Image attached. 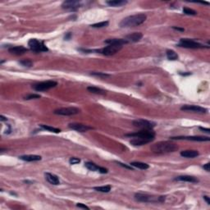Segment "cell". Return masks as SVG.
<instances>
[{
    "label": "cell",
    "mask_w": 210,
    "mask_h": 210,
    "mask_svg": "<svg viewBox=\"0 0 210 210\" xmlns=\"http://www.w3.org/2000/svg\"><path fill=\"white\" fill-rule=\"evenodd\" d=\"M126 136L132 138L130 142L132 145L141 146L152 142L155 138V132L153 131V129L141 130L135 133L126 134Z\"/></svg>",
    "instance_id": "obj_1"
},
{
    "label": "cell",
    "mask_w": 210,
    "mask_h": 210,
    "mask_svg": "<svg viewBox=\"0 0 210 210\" xmlns=\"http://www.w3.org/2000/svg\"><path fill=\"white\" fill-rule=\"evenodd\" d=\"M147 19V16L144 13H139L136 15L129 16L126 17L121 20L120 22V26L121 28H131V27H136L138 26H141L143 24Z\"/></svg>",
    "instance_id": "obj_2"
},
{
    "label": "cell",
    "mask_w": 210,
    "mask_h": 210,
    "mask_svg": "<svg viewBox=\"0 0 210 210\" xmlns=\"http://www.w3.org/2000/svg\"><path fill=\"white\" fill-rule=\"evenodd\" d=\"M150 149L153 153L163 154V153L175 152L178 149V146L176 144L169 142V141H161V142L153 145L151 146Z\"/></svg>",
    "instance_id": "obj_3"
},
{
    "label": "cell",
    "mask_w": 210,
    "mask_h": 210,
    "mask_svg": "<svg viewBox=\"0 0 210 210\" xmlns=\"http://www.w3.org/2000/svg\"><path fill=\"white\" fill-rule=\"evenodd\" d=\"M135 200L142 203H163L166 198L165 196H154L142 193H136L135 195Z\"/></svg>",
    "instance_id": "obj_4"
},
{
    "label": "cell",
    "mask_w": 210,
    "mask_h": 210,
    "mask_svg": "<svg viewBox=\"0 0 210 210\" xmlns=\"http://www.w3.org/2000/svg\"><path fill=\"white\" fill-rule=\"evenodd\" d=\"M28 46H29L31 51H34V52L36 53L47 52V51H49V49L46 47L45 43L39 40H36V39H31V40H29Z\"/></svg>",
    "instance_id": "obj_5"
},
{
    "label": "cell",
    "mask_w": 210,
    "mask_h": 210,
    "mask_svg": "<svg viewBox=\"0 0 210 210\" xmlns=\"http://www.w3.org/2000/svg\"><path fill=\"white\" fill-rule=\"evenodd\" d=\"M177 46L185 48V49H204V48H206L202 44H200V43L194 40H190V39H180Z\"/></svg>",
    "instance_id": "obj_6"
},
{
    "label": "cell",
    "mask_w": 210,
    "mask_h": 210,
    "mask_svg": "<svg viewBox=\"0 0 210 210\" xmlns=\"http://www.w3.org/2000/svg\"><path fill=\"white\" fill-rule=\"evenodd\" d=\"M57 83L54 81H43L35 84L32 85V88L35 89V91H45L49 89L54 88L57 86Z\"/></svg>",
    "instance_id": "obj_7"
},
{
    "label": "cell",
    "mask_w": 210,
    "mask_h": 210,
    "mask_svg": "<svg viewBox=\"0 0 210 210\" xmlns=\"http://www.w3.org/2000/svg\"><path fill=\"white\" fill-rule=\"evenodd\" d=\"M122 49V45H109L104 49L99 50H96V52L100 53L102 54L105 55V56H111L117 53H118L120 50Z\"/></svg>",
    "instance_id": "obj_8"
},
{
    "label": "cell",
    "mask_w": 210,
    "mask_h": 210,
    "mask_svg": "<svg viewBox=\"0 0 210 210\" xmlns=\"http://www.w3.org/2000/svg\"><path fill=\"white\" fill-rule=\"evenodd\" d=\"M81 112L79 109L75 108V107H69V108H61L54 110L55 114L57 115H61V116H72V115H76L78 114Z\"/></svg>",
    "instance_id": "obj_9"
},
{
    "label": "cell",
    "mask_w": 210,
    "mask_h": 210,
    "mask_svg": "<svg viewBox=\"0 0 210 210\" xmlns=\"http://www.w3.org/2000/svg\"><path fill=\"white\" fill-rule=\"evenodd\" d=\"M133 125L134 126L141 128V130H149V129H153L156 126V123L145 119H137L133 121Z\"/></svg>",
    "instance_id": "obj_10"
},
{
    "label": "cell",
    "mask_w": 210,
    "mask_h": 210,
    "mask_svg": "<svg viewBox=\"0 0 210 210\" xmlns=\"http://www.w3.org/2000/svg\"><path fill=\"white\" fill-rule=\"evenodd\" d=\"M80 7H81V3L77 0H67L64 1L62 4V9L69 12H76Z\"/></svg>",
    "instance_id": "obj_11"
},
{
    "label": "cell",
    "mask_w": 210,
    "mask_h": 210,
    "mask_svg": "<svg viewBox=\"0 0 210 210\" xmlns=\"http://www.w3.org/2000/svg\"><path fill=\"white\" fill-rule=\"evenodd\" d=\"M171 140H185V141H209V137L206 136H176V137H171Z\"/></svg>",
    "instance_id": "obj_12"
},
{
    "label": "cell",
    "mask_w": 210,
    "mask_h": 210,
    "mask_svg": "<svg viewBox=\"0 0 210 210\" xmlns=\"http://www.w3.org/2000/svg\"><path fill=\"white\" fill-rule=\"evenodd\" d=\"M85 167L87 169H89V171H92V172H99L103 173V174H105V173L108 172V169L107 168L99 167V166L96 165L95 163H92V162H86V163H85Z\"/></svg>",
    "instance_id": "obj_13"
},
{
    "label": "cell",
    "mask_w": 210,
    "mask_h": 210,
    "mask_svg": "<svg viewBox=\"0 0 210 210\" xmlns=\"http://www.w3.org/2000/svg\"><path fill=\"white\" fill-rule=\"evenodd\" d=\"M68 127L72 130H74V131H79V132H85V131L93 129V127H91V126L81 123H71L68 125Z\"/></svg>",
    "instance_id": "obj_14"
},
{
    "label": "cell",
    "mask_w": 210,
    "mask_h": 210,
    "mask_svg": "<svg viewBox=\"0 0 210 210\" xmlns=\"http://www.w3.org/2000/svg\"><path fill=\"white\" fill-rule=\"evenodd\" d=\"M180 110L182 111H190L195 112V113H207V109L202 107L196 106V105H184L180 108Z\"/></svg>",
    "instance_id": "obj_15"
},
{
    "label": "cell",
    "mask_w": 210,
    "mask_h": 210,
    "mask_svg": "<svg viewBox=\"0 0 210 210\" xmlns=\"http://www.w3.org/2000/svg\"><path fill=\"white\" fill-rule=\"evenodd\" d=\"M142 37H143V35H142V33L134 32V33H131V34H129V35H126V37H125V40H126L128 43H130V42L136 43V42H138V41H140V40L142 39Z\"/></svg>",
    "instance_id": "obj_16"
},
{
    "label": "cell",
    "mask_w": 210,
    "mask_h": 210,
    "mask_svg": "<svg viewBox=\"0 0 210 210\" xmlns=\"http://www.w3.org/2000/svg\"><path fill=\"white\" fill-rule=\"evenodd\" d=\"M27 51V49L23 46H14V47H11L8 49V52L14 55H22Z\"/></svg>",
    "instance_id": "obj_17"
},
{
    "label": "cell",
    "mask_w": 210,
    "mask_h": 210,
    "mask_svg": "<svg viewBox=\"0 0 210 210\" xmlns=\"http://www.w3.org/2000/svg\"><path fill=\"white\" fill-rule=\"evenodd\" d=\"M45 176L48 182L50 183V184H52V185H57L60 184L59 178L57 177L56 175H54V174H52V173L50 172H46L45 174Z\"/></svg>",
    "instance_id": "obj_18"
},
{
    "label": "cell",
    "mask_w": 210,
    "mask_h": 210,
    "mask_svg": "<svg viewBox=\"0 0 210 210\" xmlns=\"http://www.w3.org/2000/svg\"><path fill=\"white\" fill-rule=\"evenodd\" d=\"M175 180L178 181H185V182H190V183H197L199 182V180L195 176H179L175 178Z\"/></svg>",
    "instance_id": "obj_19"
},
{
    "label": "cell",
    "mask_w": 210,
    "mask_h": 210,
    "mask_svg": "<svg viewBox=\"0 0 210 210\" xmlns=\"http://www.w3.org/2000/svg\"><path fill=\"white\" fill-rule=\"evenodd\" d=\"M21 160L26 161V162H35V161H40L42 159L41 156L39 155H22L19 157Z\"/></svg>",
    "instance_id": "obj_20"
},
{
    "label": "cell",
    "mask_w": 210,
    "mask_h": 210,
    "mask_svg": "<svg viewBox=\"0 0 210 210\" xmlns=\"http://www.w3.org/2000/svg\"><path fill=\"white\" fill-rule=\"evenodd\" d=\"M199 155V152L197 150H184L180 152V156L184 158H193Z\"/></svg>",
    "instance_id": "obj_21"
},
{
    "label": "cell",
    "mask_w": 210,
    "mask_h": 210,
    "mask_svg": "<svg viewBox=\"0 0 210 210\" xmlns=\"http://www.w3.org/2000/svg\"><path fill=\"white\" fill-rule=\"evenodd\" d=\"M105 43L108 44V45H124L128 42L125 39H109V40H105Z\"/></svg>",
    "instance_id": "obj_22"
},
{
    "label": "cell",
    "mask_w": 210,
    "mask_h": 210,
    "mask_svg": "<svg viewBox=\"0 0 210 210\" xmlns=\"http://www.w3.org/2000/svg\"><path fill=\"white\" fill-rule=\"evenodd\" d=\"M106 3L110 7H121V6L126 5L127 1L125 0H109L107 1Z\"/></svg>",
    "instance_id": "obj_23"
},
{
    "label": "cell",
    "mask_w": 210,
    "mask_h": 210,
    "mask_svg": "<svg viewBox=\"0 0 210 210\" xmlns=\"http://www.w3.org/2000/svg\"><path fill=\"white\" fill-rule=\"evenodd\" d=\"M87 90L90 92V93H93V94H100V95H104V94H106V91H105V90H104V89H99V88L95 86L87 87Z\"/></svg>",
    "instance_id": "obj_24"
},
{
    "label": "cell",
    "mask_w": 210,
    "mask_h": 210,
    "mask_svg": "<svg viewBox=\"0 0 210 210\" xmlns=\"http://www.w3.org/2000/svg\"><path fill=\"white\" fill-rule=\"evenodd\" d=\"M130 165L131 167H135V168L142 169V170H146V169H148L149 168V166L147 163H141V162H132V163H130Z\"/></svg>",
    "instance_id": "obj_25"
},
{
    "label": "cell",
    "mask_w": 210,
    "mask_h": 210,
    "mask_svg": "<svg viewBox=\"0 0 210 210\" xmlns=\"http://www.w3.org/2000/svg\"><path fill=\"white\" fill-rule=\"evenodd\" d=\"M166 53H167V57H168V60L175 61V60H177L178 59L177 53H176L175 51H173V50H167V52H166Z\"/></svg>",
    "instance_id": "obj_26"
},
{
    "label": "cell",
    "mask_w": 210,
    "mask_h": 210,
    "mask_svg": "<svg viewBox=\"0 0 210 210\" xmlns=\"http://www.w3.org/2000/svg\"><path fill=\"white\" fill-rule=\"evenodd\" d=\"M40 128L44 129V130H46L48 131H50V132H53V133H59L61 130L60 129L55 128V127H53V126H47V125H40Z\"/></svg>",
    "instance_id": "obj_27"
},
{
    "label": "cell",
    "mask_w": 210,
    "mask_h": 210,
    "mask_svg": "<svg viewBox=\"0 0 210 210\" xmlns=\"http://www.w3.org/2000/svg\"><path fill=\"white\" fill-rule=\"evenodd\" d=\"M94 190L99 192L108 193L111 190V185H104V186H97L94 188Z\"/></svg>",
    "instance_id": "obj_28"
},
{
    "label": "cell",
    "mask_w": 210,
    "mask_h": 210,
    "mask_svg": "<svg viewBox=\"0 0 210 210\" xmlns=\"http://www.w3.org/2000/svg\"><path fill=\"white\" fill-rule=\"evenodd\" d=\"M109 22L106 21V22H102L93 24V25H91V26L94 28H102V27H106V26H109Z\"/></svg>",
    "instance_id": "obj_29"
},
{
    "label": "cell",
    "mask_w": 210,
    "mask_h": 210,
    "mask_svg": "<svg viewBox=\"0 0 210 210\" xmlns=\"http://www.w3.org/2000/svg\"><path fill=\"white\" fill-rule=\"evenodd\" d=\"M20 64H22L23 67H31L33 66V62L30 59H23L20 61Z\"/></svg>",
    "instance_id": "obj_30"
},
{
    "label": "cell",
    "mask_w": 210,
    "mask_h": 210,
    "mask_svg": "<svg viewBox=\"0 0 210 210\" xmlns=\"http://www.w3.org/2000/svg\"><path fill=\"white\" fill-rule=\"evenodd\" d=\"M183 13L186 14V15H191V16H195L196 15V12L195 10H193L191 8H183Z\"/></svg>",
    "instance_id": "obj_31"
},
{
    "label": "cell",
    "mask_w": 210,
    "mask_h": 210,
    "mask_svg": "<svg viewBox=\"0 0 210 210\" xmlns=\"http://www.w3.org/2000/svg\"><path fill=\"white\" fill-rule=\"evenodd\" d=\"M90 75H91V76H94V77H102V78L110 77V75L107 74V73H104V72H91Z\"/></svg>",
    "instance_id": "obj_32"
},
{
    "label": "cell",
    "mask_w": 210,
    "mask_h": 210,
    "mask_svg": "<svg viewBox=\"0 0 210 210\" xmlns=\"http://www.w3.org/2000/svg\"><path fill=\"white\" fill-rule=\"evenodd\" d=\"M40 94H30L27 96L25 97V99L26 100H30V99H40Z\"/></svg>",
    "instance_id": "obj_33"
},
{
    "label": "cell",
    "mask_w": 210,
    "mask_h": 210,
    "mask_svg": "<svg viewBox=\"0 0 210 210\" xmlns=\"http://www.w3.org/2000/svg\"><path fill=\"white\" fill-rule=\"evenodd\" d=\"M80 162H81V159L78 158H75V157H72V158H71L69 159L70 164H72V165L77 164V163H79Z\"/></svg>",
    "instance_id": "obj_34"
},
{
    "label": "cell",
    "mask_w": 210,
    "mask_h": 210,
    "mask_svg": "<svg viewBox=\"0 0 210 210\" xmlns=\"http://www.w3.org/2000/svg\"><path fill=\"white\" fill-rule=\"evenodd\" d=\"M118 165H120V166H121V167H123V168H126V169H130V170H133V168L131 167V166H128V165H126V164H125V163H121V162H116Z\"/></svg>",
    "instance_id": "obj_35"
},
{
    "label": "cell",
    "mask_w": 210,
    "mask_h": 210,
    "mask_svg": "<svg viewBox=\"0 0 210 210\" xmlns=\"http://www.w3.org/2000/svg\"><path fill=\"white\" fill-rule=\"evenodd\" d=\"M77 207L81 208H85H85H86V209H89V208L88 207V206L83 204H77Z\"/></svg>",
    "instance_id": "obj_36"
},
{
    "label": "cell",
    "mask_w": 210,
    "mask_h": 210,
    "mask_svg": "<svg viewBox=\"0 0 210 210\" xmlns=\"http://www.w3.org/2000/svg\"><path fill=\"white\" fill-rule=\"evenodd\" d=\"M210 163H206L205 165H204L203 166V168L204 169L205 171H207V172H209L210 171Z\"/></svg>",
    "instance_id": "obj_37"
},
{
    "label": "cell",
    "mask_w": 210,
    "mask_h": 210,
    "mask_svg": "<svg viewBox=\"0 0 210 210\" xmlns=\"http://www.w3.org/2000/svg\"><path fill=\"white\" fill-rule=\"evenodd\" d=\"M199 129H200V131H204V132H206V133H208V134L210 133V130L208 128H204V127H201V126H200Z\"/></svg>",
    "instance_id": "obj_38"
},
{
    "label": "cell",
    "mask_w": 210,
    "mask_h": 210,
    "mask_svg": "<svg viewBox=\"0 0 210 210\" xmlns=\"http://www.w3.org/2000/svg\"><path fill=\"white\" fill-rule=\"evenodd\" d=\"M204 200L205 201H206V203H207L208 204V205L210 204V200H209V197H208L207 195H204Z\"/></svg>",
    "instance_id": "obj_39"
},
{
    "label": "cell",
    "mask_w": 210,
    "mask_h": 210,
    "mask_svg": "<svg viewBox=\"0 0 210 210\" xmlns=\"http://www.w3.org/2000/svg\"><path fill=\"white\" fill-rule=\"evenodd\" d=\"M172 29H174V30H179V31H181V32L185 30V29H184V28L176 27V26H172Z\"/></svg>",
    "instance_id": "obj_40"
},
{
    "label": "cell",
    "mask_w": 210,
    "mask_h": 210,
    "mask_svg": "<svg viewBox=\"0 0 210 210\" xmlns=\"http://www.w3.org/2000/svg\"><path fill=\"white\" fill-rule=\"evenodd\" d=\"M71 36H72V34H71V33H67V35L65 36V40H68L70 39V38H71Z\"/></svg>",
    "instance_id": "obj_41"
},
{
    "label": "cell",
    "mask_w": 210,
    "mask_h": 210,
    "mask_svg": "<svg viewBox=\"0 0 210 210\" xmlns=\"http://www.w3.org/2000/svg\"><path fill=\"white\" fill-rule=\"evenodd\" d=\"M0 120H1L2 121H7V120H8V118H7V117H3V115H1V116H0Z\"/></svg>",
    "instance_id": "obj_42"
},
{
    "label": "cell",
    "mask_w": 210,
    "mask_h": 210,
    "mask_svg": "<svg viewBox=\"0 0 210 210\" xmlns=\"http://www.w3.org/2000/svg\"><path fill=\"white\" fill-rule=\"evenodd\" d=\"M199 3H201V4H206V5H208V4H209L208 2H199Z\"/></svg>",
    "instance_id": "obj_43"
},
{
    "label": "cell",
    "mask_w": 210,
    "mask_h": 210,
    "mask_svg": "<svg viewBox=\"0 0 210 210\" xmlns=\"http://www.w3.org/2000/svg\"><path fill=\"white\" fill-rule=\"evenodd\" d=\"M180 75H182V76H189V75H190V72H188V73H180Z\"/></svg>",
    "instance_id": "obj_44"
}]
</instances>
